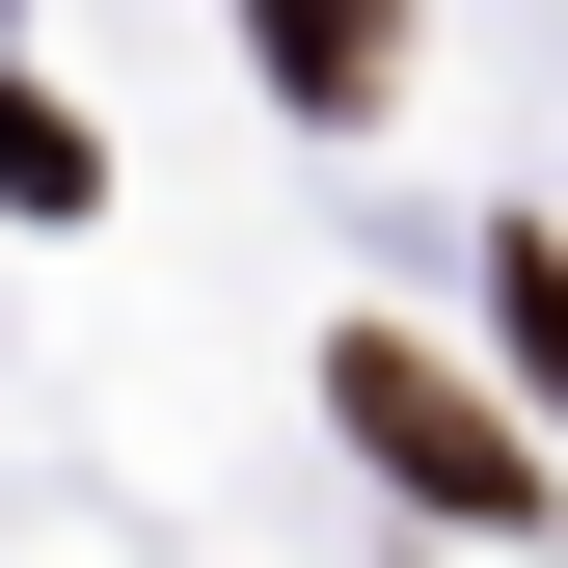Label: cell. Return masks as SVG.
<instances>
[{
  "label": "cell",
  "mask_w": 568,
  "mask_h": 568,
  "mask_svg": "<svg viewBox=\"0 0 568 568\" xmlns=\"http://www.w3.org/2000/svg\"><path fill=\"white\" fill-rule=\"evenodd\" d=\"M325 379H352V434H379L406 487H460V515H515V434H487V406L434 379V352H325Z\"/></svg>",
  "instance_id": "1"
},
{
  "label": "cell",
  "mask_w": 568,
  "mask_h": 568,
  "mask_svg": "<svg viewBox=\"0 0 568 568\" xmlns=\"http://www.w3.org/2000/svg\"><path fill=\"white\" fill-rule=\"evenodd\" d=\"M271 54H298V109H379V0H271Z\"/></svg>",
  "instance_id": "2"
},
{
  "label": "cell",
  "mask_w": 568,
  "mask_h": 568,
  "mask_svg": "<svg viewBox=\"0 0 568 568\" xmlns=\"http://www.w3.org/2000/svg\"><path fill=\"white\" fill-rule=\"evenodd\" d=\"M487 298H515V352H541V406H568V244H487Z\"/></svg>",
  "instance_id": "3"
}]
</instances>
